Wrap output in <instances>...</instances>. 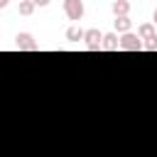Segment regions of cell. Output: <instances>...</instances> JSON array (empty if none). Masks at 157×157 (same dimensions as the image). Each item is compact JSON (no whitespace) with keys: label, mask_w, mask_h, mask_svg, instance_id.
Listing matches in <instances>:
<instances>
[{"label":"cell","mask_w":157,"mask_h":157,"mask_svg":"<svg viewBox=\"0 0 157 157\" xmlns=\"http://www.w3.org/2000/svg\"><path fill=\"white\" fill-rule=\"evenodd\" d=\"M142 49H147V52H157V37H152V39H147Z\"/></svg>","instance_id":"8fae6325"},{"label":"cell","mask_w":157,"mask_h":157,"mask_svg":"<svg viewBox=\"0 0 157 157\" xmlns=\"http://www.w3.org/2000/svg\"><path fill=\"white\" fill-rule=\"evenodd\" d=\"M130 29H132V20H130V17H115V32L128 34Z\"/></svg>","instance_id":"9c48e42d"},{"label":"cell","mask_w":157,"mask_h":157,"mask_svg":"<svg viewBox=\"0 0 157 157\" xmlns=\"http://www.w3.org/2000/svg\"><path fill=\"white\" fill-rule=\"evenodd\" d=\"M64 12H66V17L69 20H74V22H78L81 17H83V0H64Z\"/></svg>","instance_id":"7a4b0ae2"},{"label":"cell","mask_w":157,"mask_h":157,"mask_svg":"<svg viewBox=\"0 0 157 157\" xmlns=\"http://www.w3.org/2000/svg\"><path fill=\"white\" fill-rule=\"evenodd\" d=\"M20 2H22V0H20Z\"/></svg>","instance_id":"9a60e30c"},{"label":"cell","mask_w":157,"mask_h":157,"mask_svg":"<svg viewBox=\"0 0 157 157\" xmlns=\"http://www.w3.org/2000/svg\"><path fill=\"white\" fill-rule=\"evenodd\" d=\"M103 32H98L96 27H91V29H86V37H83V42H86V49H91V52H98V49H103Z\"/></svg>","instance_id":"6da1fadb"},{"label":"cell","mask_w":157,"mask_h":157,"mask_svg":"<svg viewBox=\"0 0 157 157\" xmlns=\"http://www.w3.org/2000/svg\"><path fill=\"white\" fill-rule=\"evenodd\" d=\"M103 49H105V52H115V49H120V39H118L115 32H108V34L103 37Z\"/></svg>","instance_id":"52a82bcc"},{"label":"cell","mask_w":157,"mask_h":157,"mask_svg":"<svg viewBox=\"0 0 157 157\" xmlns=\"http://www.w3.org/2000/svg\"><path fill=\"white\" fill-rule=\"evenodd\" d=\"M34 7H37V5H34L32 0H22V2H20V15H25V17H29V15L34 12Z\"/></svg>","instance_id":"30bf717a"},{"label":"cell","mask_w":157,"mask_h":157,"mask_svg":"<svg viewBox=\"0 0 157 157\" xmlns=\"http://www.w3.org/2000/svg\"><path fill=\"white\" fill-rule=\"evenodd\" d=\"M37 7H44V5H49V0H32Z\"/></svg>","instance_id":"7c38bea8"},{"label":"cell","mask_w":157,"mask_h":157,"mask_svg":"<svg viewBox=\"0 0 157 157\" xmlns=\"http://www.w3.org/2000/svg\"><path fill=\"white\" fill-rule=\"evenodd\" d=\"M7 2H10V0H0V7H7Z\"/></svg>","instance_id":"4fadbf2b"},{"label":"cell","mask_w":157,"mask_h":157,"mask_svg":"<svg viewBox=\"0 0 157 157\" xmlns=\"http://www.w3.org/2000/svg\"><path fill=\"white\" fill-rule=\"evenodd\" d=\"M137 37H140V39H152V37H157L155 22H142V25L137 27Z\"/></svg>","instance_id":"8992f818"},{"label":"cell","mask_w":157,"mask_h":157,"mask_svg":"<svg viewBox=\"0 0 157 157\" xmlns=\"http://www.w3.org/2000/svg\"><path fill=\"white\" fill-rule=\"evenodd\" d=\"M64 37H66L69 42H78V39H83V37H86V29H81V27H76V25H71V27H66V32H64Z\"/></svg>","instance_id":"ba28073f"},{"label":"cell","mask_w":157,"mask_h":157,"mask_svg":"<svg viewBox=\"0 0 157 157\" xmlns=\"http://www.w3.org/2000/svg\"><path fill=\"white\" fill-rule=\"evenodd\" d=\"M142 47H145V42L137 34H132V32H128V34L120 37V49H125V52H140Z\"/></svg>","instance_id":"3957f363"},{"label":"cell","mask_w":157,"mask_h":157,"mask_svg":"<svg viewBox=\"0 0 157 157\" xmlns=\"http://www.w3.org/2000/svg\"><path fill=\"white\" fill-rule=\"evenodd\" d=\"M110 10H113L115 17H128V12H130V2H128V0H113Z\"/></svg>","instance_id":"5b68a950"},{"label":"cell","mask_w":157,"mask_h":157,"mask_svg":"<svg viewBox=\"0 0 157 157\" xmlns=\"http://www.w3.org/2000/svg\"><path fill=\"white\" fill-rule=\"evenodd\" d=\"M15 47L22 49V52H37V42H34V37L27 34V32H20V34L15 37Z\"/></svg>","instance_id":"277c9868"},{"label":"cell","mask_w":157,"mask_h":157,"mask_svg":"<svg viewBox=\"0 0 157 157\" xmlns=\"http://www.w3.org/2000/svg\"><path fill=\"white\" fill-rule=\"evenodd\" d=\"M152 22H155V25H157V10H155V15H152Z\"/></svg>","instance_id":"5bb4252c"}]
</instances>
